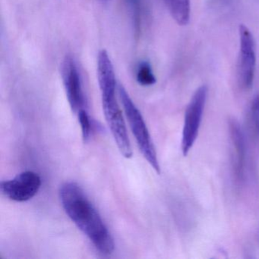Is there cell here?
<instances>
[{
  "label": "cell",
  "mask_w": 259,
  "mask_h": 259,
  "mask_svg": "<svg viewBox=\"0 0 259 259\" xmlns=\"http://www.w3.org/2000/svg\"><path fill=\"white\" fill-rule=\"evenodd\" d=\"M59 195L66 214L97 250L101 254H112L115 248L113 236L82 188L75 182H66L60 186Z\"/></svg>",
  "instance_id": "1"
},
{
  "label": "cell",
  "mask_w": 259,
  "mask_h": 259,
  "mask_svg": "<svg viewBox=\"0 0 259 259\" xmlns=\"http://www.w3.org/2000/svg\"><path fill=\"white\" fill-rule=\"evenodd\" d=\"M98 78L103 110L107 125L121 154L125 158H131L133 155V148L122 110L116 100V75L110 60H103L98 63Z\"/></svg>",
  "instance_id": "2"
},
{
  "label": "cell",
  "mask_w": 259,
  "mask_h": 259,
  "mask_svg": "<svg viewBox=\"0 0 259 259\" xmlns=\"http://www.w3.org/2000/svg\"><path fill=\"white\" fill-rule=\"evenodd\" d=\"M119 99L123 107L128 126L134 136L138 147L143 157L157 174H160V166L154 142L146 122L136 104L133 103L123 86L118 85Z\"/></svg>",
  "instance_id": "3"
},
{
  "label": "cell",
  "mask_w": 259,
  "mask_h": 259,
  "mask_svg": "<svg viewBox=\"0 0 259 259\" xmlns=\"http://www.w3.org/2000/svg\"><path fill=\"white\" fill-rule=\"evenodd\" d=\"M207 92L208 89L206 85L198 88L186 108L181 142L182 152L185 157L189 154L198 137L207 101Z\"/></svg>",
  "instance_id": "4"
},
{
  "label": "cell",
  "mask_w": 259,
  "mask_h": 259,
  "mask_svg": "<svg viewBox=\"0 0 259 259\" xmlns=\"http://www.w3.org/2000/svg\"><path fill=\"white\" fill-rule=\"evenodd\" d=\"M41 178L37 172L27 170L10 180L1 182V192L12 201L25 202L34 198L40 190Z\"/></svg>",
  "instance_id": "5"
},
{
  "label": "cell",
  "mask_w": 259,
  "mask_h": 259,
  "mask_svg": "<svg viewBox=\"0 0 259 259\" xmlns=\"http://www.w3.org/2000/svg\"><path fill=\"white\" fill-rule=\"evenodd\" d=\"M239 60L238 75L242 87L250 89L254 81L256 66L255 43L250 30L245 25L239 26Z\"/></svg>",
  "instance_id": "6"
},
{
  "label": "cell",
  "mask_w": 259,
  "mask_h": 259,
  "mask_svg": "<svg viewBox=\"0 0 259 259\" xmlns=\"http://www.w3.org/2000/svg\"><path fill=\"white\" fill-rule=\"evenodd\" d=\"M62 78L71 110L77 114L85 107V96L78 66L70 55L66 56L63 60Z\"/></svg>",
  "instance_id": "7"
},
{
  "label": "cell",
  "mask_w": 259,
  "mask_h": 259,
  "mask_svg": "<svg viewBox=\"0 0 259 259\" xmlns=\"http://www.w3.org/2000/svg\"><path fill=\"white\" fill-rule=\"evenodd\" d=\"M230 140L233 145L234 157V171L236 177L242 178L245 162V142L243 133L239 122L235 119L229 120Z\"/></svg>",
  "instance_id": "8"
},
{
  "label": "cell",
  "mask_w": 259,
  "mask_h": 259,
  "mask_svg": "<svg viewBox=\"0 0 259 259\" xmlns=\"http://www.w3.org/2000/svg\"><path fill=\"white\" fill-rule=\"evenodd\" d=\"M172 19L181 26L190 19V0H163Z\"/></svg>",
  "instance_id": "9"
},
{
  "label": "cell",
  "mask_w": 259,
  "mask_h": 259,
  "mask_svg": "<svg viewBox=\"0 0 259 259\" xmlns=\"http://www.w3.org/2000/svg\"><path fill=\"white\" fill-rule=\"evenodd\" d=\"M131 13L135 37L139 38L142 31V0H125Z\"/></svg>",
  "instance_id": "10"
},
{
  "label": "cell",
  "mask_w": 259,
  "mask_h": 259,
  "mask_svg": "<svg viewBox=\"0 0 259 259\" xmlns=\"http://www.w3.org/2000/svg\"><path fill=\"white\" fill-rule=\"evenodd\" d=\"M136 80L142 86H151L156 83V78L151 65L146 61L141 62L137 67Z\"/></svg>",
  "instance_id": "11"
},
{
  "label": "cell",
  "mask_w": 259,
  "mask_h": 259,
  "mask_svg": "<svg viewBox=\"0 0 259 259\" xmlns=\"http://www.w3.org/2000/svg\"><path fill=\"white\" fill-rule=\"evenodd\" d=\"M78 122L81 125V134H82L83 142L84 143L89 142L92 136V124L90 116L85 109L80 110L78 113Z\"/></svg>",
  "instance_id": "12"
},
{
  "label": "cell",
  "mask_w": 259,
  "mask_h": 259,
  "mask_svg": "<svg viewBox=\"0 0 259 259\" xmlns=\"http://www.w3.org/2000/svg\"><path fill=\"white\" fill-rule=\"evenodd\" d=\"M251 116L253 126L257 136H259V95L253 98L251 105Z\"/></svg>",
  "instance_id": "13"
}]
</instances>
